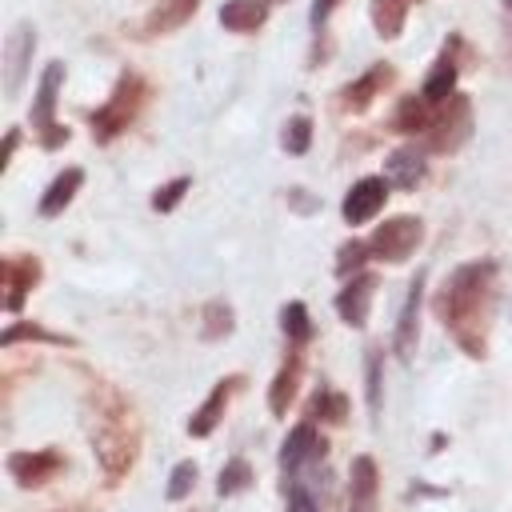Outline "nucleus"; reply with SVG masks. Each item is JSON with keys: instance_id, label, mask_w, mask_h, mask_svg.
Here are the masks:
<instances>
[{"instance_id": "nucleus-1", "label": "nucleus", "mask_w": 512, "mask_h": 512, "mask_svg": "<svg viewBox=\"0 0 512 512\" xmlns=\"http://www.w3.org/2000/svg\"><path fill=\"white\" fill-rule=\"evenodd\" d=\"M492 276L496 264L492 260H476V264H460L436 300L440 320L452 328V336L464 344L468 356H484V324L492 312Z\"/></svg>"}, {"instance_id": "nucleus-2", "label": "nucleus", "mask_w": 512, "mask_h": 512, "mask_svg": "<svg viewBox=\"0 0 512 512\" xmlns=\"http://www.w3.org/2000/svg\"><path fill=\"white\" fill-rule=\"evenodd\" d=\"M128 424H132L128 412L116 408L112 416H100V424L92 428V444H96V456L108 476H120L136 456V432Z\"/></svg>"}, {"instance_id": "nucleus-3", "label": "nucleus", "mask_w": 512, "mask_h": 512, "mask_svg": "<svg viewBox=\"0 0 512 512\" xmlns=\"http://www.w3.org/2000/svg\"><path fill=\"white\" fill-rule=\"evenodd\" d=\"M140 96H144V84H140L136 76H120V84H116V92L108 96V104L92 112V132H96V140H112L116 132H124V128L132 124L136 108H140Z\"/></svg>"}, {"instance_id": "nucleus-4", "label": "nucleus", "mask_w": 512, "mask_h": 512, "mask_svg": "<svg viewBox=\"0 0 512 512\" xmlns=\"http://www.w3.org/2000/svg\"><path fill=\"white\" fill-rule=\"evenodd\" d=\"M60 80H64V64H60V60H52V64L44 68V76H40V88H36V104H32V128L44 136V148H60V144L68 140V128H60V124L52 120V112H56V92H60Z\"/></svg>"}, {"instance_id": "nucleus-5", "label": "nucleus", "mask_w": 512, "mask_h": 512, "mask_svg": "<svg viewBox=\"0 0 512 512\" xmlns=\"http://www.w3.org/2000/svg\"><path fill=\"white\" fill-rule=\"evenodd\" d=\"M420 236H424V228H420L416 216H392V220H384V224L372 232V244H368V248H372L380 260L400 264V260H408V256L416 252Z\"/></svg>"}, {"instance_id": "nucleus-6", "label": "nucleus", "mask_w": 512, "mask_h": 512, "mask_svg": "<svg viewBox=\"0 0 512 512\" xmlns=\"http://www.w3.org/2000/svg\"><path fill=\"white\" fill-rule=\"evenodd\" d=\"M32 52H36V28L32 20H20L4 44V96L16 100L20 96V84L28 76V64H32Z\"/></svg>"}, {"instance_id": "nucleus-7", "label": "nucleus", "mask_w": 512, "mask_h": 512, "mask_svg": "<svg viewBox=\"0 0 512 512\" xmlns=\"http://www.w3.org/2000/svg\"><path fill=\"white\" fill-rule=\"evenodd\" d=\"M428 132H432V148L436 152H456L468 140V132H472V108H468V100L464 96H448L444 100V112L432 116Z\"/></svg>"}, {"instance_id": "nucleus-8", "label": "nucleus", "mask_w": 512, "mask_h": 512, "mask_svg": "<svg viewBox=\"0 0 512 512\" xmlns=\"http://www.w3.org/2000/svg\"><path fill=\"white\" fill-rule=\"evenodd\" d=\"M384 196H388V176H364V180H356L348 188L340 212H344L348 224H364L384 208Z\"/></svg>"}, {"instance_id": "nucleus-9", "label": "nucleus", "mask_w": 512, "mask_h": 512, "mask_svg": "<svg viewBox=\"0 0 512 512\" xmlns=\"http://www.w3.org/2000/svg\"><path fill=\"white\" fill-rule=\"evenodd\" d=\"M60 468H64V460H60V452H52V448H44V452H12V456H8V472H12V480H20L24 488L52 480Z\"/></svg>"}, {"instance_id": "nucleus-10", "label": "nucleus", "mask_w": 512, "mask_h": 512, "mask_svg": "<svg viewBox=\"0 0 512 512\" xmlns=\"http://www.w3.org/2000/svg\"><path fill=\"white\" fill-rule=\"evenodd\" d=\"M420 296H424V272H416V280L408 284V300L400 308V320H396V336H392V348L400 360H412L416 352V320H420Z\"/></svg>"}, {"instance_id": "nucleus-11", "label": "nucleus", "mask_w": 512, "mask_h": 512, "mask_svg": "<svg viewBox=\"0 0 512 512\" xmlns=\"http://www.w3.org/2000/svg\"><path fill=\"white\" fill-rule=\"evenodd\" d=\"M320 456H324V440L316 436V428L312 424H296L288 432L284 448H280V468H284V476H292V472H300V464L320 460Z\"/></svg>"}, {"instance_id": "nucleus-12", "label": "nucleus", "mask_w": 512, "mask_h": 512, "mask_svg": "<svg viewBox=\"0 0 512 512\" xmlns=\"http://www.w3.org/2000/svg\"><path fill=\"white\" fill-rule=\"evenodd\" d=\"M372 292H376V280H372V276H352V280L340 288V296H336L340 320L352 324V328H364L368 308H372Z\"/></svg>"}, {"instance_id": "nucleus-13", "label": "nucleus", "mask_w": 512, "mask_h": 512, "mask_svg": "<svg viewBox=\"0 0 512 512\" xmlns=\"http://www.w3.org/2000/svg\"><path fill=\"white\" fill-rule=\"evenodd\" d=\"M376 460L372 456H356L352 472H348V512H376Z\"/></svg>"}, {"instance_id": "nucleus-14", "label": "nucleus", "mask_w": 512, "mask_h": 512, "mask_svg": "<svg viewBox=\"0 0 512 512\" xmlns=\"http://www.w3.org/2000/svg\"><path fill=\"white\" fill-rule=\"evenodd\" d=\"M240 384V376H228V380H220L216 388H212V396L192 412V420H188V432L192 436H208L216 424H220V416H224V404H228V396H232V388Z\"/></svg>"}, {"instance_id": "nucleus-15", "label": "nucleus", "mask_w": 512, "mask_h": 512, "mask_svg": "<svg viewBox=\"0 0 512 512\" xmlns=\"http://www.w3.org/2000/svg\"><path fill=\"white\" fill-rule=\"evenodd\" d=\"M384 176H388V184H396V188H416L420 180H424V152H416V148H396L388 160H384Z\"/></svg>"}, {"instance_id": "nucleus-16", "label": "nucleus", "mask_w": 512, "mask_h": 512, "mask_svg": "<svg viewBox=\"0 0 512 512\" xmlns=\"http://www.w3.org/2000/svg\"><path fill=\"white\" fill-rule=\"evenodd\" d=\"M36 276H40V264H36V260H4V288H8L4 308H8V312H16V308L24 304L28 288L36 284Z\"/></svg>"}, {"instance_id": "nucleus-17", "label": "nucleus", "mask_w": 512, "mask_h": 512, "mask_svg": "<svg viewBox=\"0 0 512 512\" xmlns=\"http://www.w3.org/2000/svg\"><path fill=\"white\" fill-rule=\"evenodd\" d=\"M268 16V0H228L220 8V24L228 32H256Z\"/></svg>"}, {"instance_id": "nucleus-18", "label": "nucleus", "mask_w": 512, "mask_h": 512, "mask_svg": "<svg viewBox=\"0 0 512 512\" xmlns=\"http://www.w3.org/2000/svg\"><path fill=\"white\" fill-rule=\"evenodd\" d=\"M80 184H84V172H80V168H64V172L48 184V192L40 196V216H60V212L72 204V196H76Z\"/></svg>"}, {"instance_id": "nucleus-19", "label": "nucleus", "mask_w": 512, "mask_h": 512, "mask_svg": "<svg viewBox=\"0 0 512 512\" xmlns=\"http://www.w3.org/2000/svg\"><path fill=\"white\" fill-rule=\"evenodd\" d=\"M388 80H392V68H388V64H372L356 84H348V88H344V104H348V108H368V104H372V96H376Z\"/></svg>"}, {"instance_id": "nucleus-20", "label": "nucleus", "mask_w": 512, "mask_h": 512, "mask_svg": "<svg viewBox=\"0 0 512 512\" xmlns=\"http://www.w3.org/2000/svg\"><path fill=\"white\" fill-rule=\"evenodd\" d=\"M196 4L200 0H160L156 12L148 16V32H172V28L188 24L192 12H196Z\"/></svg>"}, {"instance_id": "nucleus-21", "label": "nucleus", "mask_w": 512, "mask_h": 512, "mask_svg": "<svg viewBox=\"0 0 512 512\" xmlns=\"http://www.w3.org/2000/svg\"><path fill=\"white\" fill-rule=\"evenodd\" d=\"M296 380H300V356H288V364L280 368V376L272 380V392H268V408H272L276 416L288 412V404H292V396H296Z\"/></svg>"}, {"instance_id": "nucleus-22", "label": "nucleus", "mask_w": 512, "mask_h": 512, "mask_svg": "<svg viewBox=\"0 0 512 512\" xmlns=\"http://www.w3.org/2000/svg\"><path fill=\"white\" fill-rule=\"evenodd\" d=\"M404 20H408V0H372V24L384 40L400 36Z\"/></svg>"}, {"instance_id": "nucleus-23", "label": "nucleus", "mask_w": 512, "mask_h": 512, "mask_svg": "<svg viewBox=\"0 0 512 512\" xmlns=\"http://www.w3.org/2000/svg\"><path fill=\"white\" fill-rule=\"evenodd\" d=\"M452 84H456V64H452V56L444 52V56L432 64L428 80H424V100H432V104H444V100L452 96Z\"/></svg>"}, {"instance_id": "nucleus-24", "label": "nucleus", "mask_w": 512, "mask_h": 512, "mask_svg": "<svg viewBox=\"0 0 512 512\" xmlns=\"http://www.w3.org/2000/svg\"><path fill=\"white\" fill-rule=\"evenodd\" d=\"M428 104L432 100H416V96H408V100H400V112H396V128L400 132H424L428 124H432V112H428Z\"/></svg>"}, {"instance_id": "nucleus-25", "label": "nucleus", "mask_w": 512, "mask_h": 512, "mask_svg": "<svg viewBox=\"0 0 512 512\" xmlns=\"http://www.w3.org/2000/svg\"><path fill=\"white\" fill-rule=\"evenodd\" d=\"M252 484V468H248V460H240V456H232L224 468H220V480H216V492L220 496H236V492H244Z\"/></svg>"}, {"instance_id": "nucleus-26", "label": "nucleus", "mask_w": 512, "mask_h": 512, "mask_svg": "<svg viewBox=\"0 0 512 512\" xmlns=\"http://www.w3.org/2000/svg\"><path fill=\"white\" fill-rule=\"evenodd\" d=\"M280 324H284V336H288V340H296V344L312 336V320H308V308H304L300 300L284 304V312H280Z\"/></svg>"}, {"instance_id": "nucleus-27", "label": "nucleus", "mask_w": 512, "mask_h": 512, "mask_svg": "<svg viewBox=\"0 0 512 512\" xmlns=\"http://www.w3.org/2000/svg\"><path fill=\"white\" fill-rule=\"evenodd\" d=\"M308 144H312V120H308V116H292V120L284 124V152L304 156Z\"/></svg>"}, {"instance_id": "nucleus-28", "label": "nucleus", "mask_w": 512, "mask_h": 512, "mask_svg": "<svg viewBox=\"0 0 512 512\" xmlns=\"http://www.w3.org/2000/svg\"><path fill=\"white\" fill-rule=\"evenodd\" d=\"M228 332H232V308L224 300H212L204 308V336L216 340V336H228Z\"/></svg>"}, {"instance_id": "nucleus-29", "label": "nucleus", "mask_w": 512, "mask_h": 512, "mask_svg": "<svg viewBox=\"0 0 512 512\" xmlns=\"http://www.w3.org/2000/svg\"><path fill=\"white\" fill-rule=\"evenodd\" d=\"M344 412H348V404H344L340 392H332V388H320V392H316V400H312V416H324V420L340 424Z\"/></svg>"}, {"instance_id": "nucleus-30", "label": "nucleus", "mask_w": 512, "mask_h": 512, "mask_svg": "<svg viewBox=\"0 0 512 512\" xmlns=\"http://www.w3.org/2000/svg\"><path fill=\"white\" fill-rule=\"evenodd\" d=\"M192 484H196V464L192 460H180L172 468V476H168V500H184L192 492Z\"/></svg>"}, {"instance_id": "nucleus-31", "label": "nucleus", "mask_w": 512, "mask_h": 512, "mask_svg": "<svg viewBox=\"0 0 512 512\" xmlns=\"http://www.w3.org/2000/svg\"><path fill=\"white\" fill-rule=\"evenodd\" d=\"M24 336H28V340H48V344H64V336H52V332H44V328H36V324H12V328H8L4 336H0V344H4V348H12V344H16V340H24Z\"/></svg>"}, {"instance_id": "nucleus-32", "label": "nucleus", "mask_w": 512, "mask_h": 512, "mask_svg": "<svg viewBox=\"0 0 512 512\" xmlns=\"http://www.w3.org/2000/svg\"><path fill=\"white\" fill-rule=\"evenodd\" d=\"M188 184H192L188 176H176L172 184L156 188V196H152V208H156V212H168V208H176V200H180V196L188 192Z\"/></svg>"}, {"instance_id": "nucleus-33", "label": "nucleus", "mask_w": 512, "mask_h": 512, "mask_svg": "<svg viewBox=\"0 0 512 512\" xmlns=\"http://www.w3.org/2000/svg\"><path fill=\"white\" fill-rule=\"evenodd\" d=\"M372 248L368 244H360V240H348L344 248H340V260H336V272L340 276H348V272H356L360 264H364V256H368Z\"/></svg>"}, {"instance_id": "nucleus-34", "label": "nucleus", "mask_w": 512, "mask_h": 512, "mask_svg": "<svg viewBox=\"0 0 512 512\" xmlns=\"http://www.w3.org/2000/svg\"><path fill=\"white\" fill-rule=\"evenodd\" d=\"M368 412L380 416V356L368 352Z\"/></svg>"}, {"instance_id": "nucleus-35", "label": "nucleus", "mask_w": 512, "mask_h": 512, "mask_svg": "<svg viewBox=\"0 0 512 512\" xmlns=\"http://www.w3.org/2000/svg\"><path fill=\"white\" fill-rule=\"evenodd\" d=\"M288 512H316V496L300 480L288 484Z\"/></svg>"}, {"instance_id": "nucleus-36", "label": "nucleus", "mask_w": 512, "mask_h": 512, "mask_svg": "<svg viewBox=\"0 0 512 512\" xmlns=\"http://www.w3.org/2000/svg\"><path fill=\"white\" fill-rule=\"evenodd\" d=\"M288 200H292V208H300V212H312V208H316V200H312L304 188H292V192H288Z\"/></svg>"}, {"instance_id": "nucleus-37", "label": "nucleus", "mask_w": 512, "mask_h": 512, "mask_svg": "<svg viewBox=\"0 0 512 512\" xmlns=\"http://www.w3.org/2000/svg\"><path fill=\"white\" fill-rule=\"evenodd\" d=\"M332 4H336V0H316V4H312V28H324V20H328Z\"/></svg>"}, {"instance_id": "nucleus-38", "label": "nucleus", "mask_w": 512, "mask_h": 512, "mask_svg": "<svg viewBox=\"0 0 512 512\" xmlns=\"http://www.w3.org/2000/svg\"><path fill=\"white\" fill-rule=\"evenodd\" d=\"M16 136H20V132L12 128V132H8V140H4V160H0V164H8V160H12V152H16Z\"/></svg>"}, {"instance_id": "nucleus-39", "label": "nucleus", "mask_w": 512, "mask_h": 512, "mask_svg": "<svg viewBox=\"0 0 512 512\" xmlns=\"http://www.w3.org/2000/svg\"><path fill=\"white\" fill-rule=\"evenodd\" d=\"M504 4H508V8H512V0H504Z\"/></svg>"}]
</instances>
